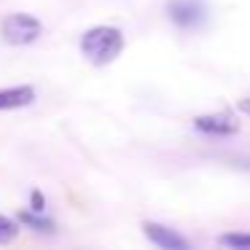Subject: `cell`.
<instances>
[{
	"mask_svg": "<svg viewBox=\"0 0 250 250\" xmlns=\"http://www.w3.org/2000/svg\"><path fill=\"white\" fill-rule=\"evenodd\" d=\"M143 234H146V239L151 245H156V248L162 250H188V239L183 237V234L172 231L169 226H164V223H156V221H143Z\"/></svg>",
	"mask_w": 250,
	"mask_h": 250,
	"instance_id": "277c9868",
	"label": "cell"
},
{
	"mask_svg": "<svg viewBox=\"0 0 250 250\" xmlns=\"http://www.w3.org/2000/svg\"><path fill=\"white\" fill-rule=\"evenodd\" d=\"M17 234H19V221H14V218L0 212V248L3 245H11L17 239Z\"/></svg>",
	"mask_w": 250,
	"mask_h": 250,
	"instance_id": "9c48e42d",
	"label": "cell"
},
{
	"mask_svg": "<svg viewBox=\"0 0 250 250\" xmlns=\"http://www.w3.org/2000/svg\"><path fill=\"white\" fill-rule=\"evenodd\" d=\"M43 35V22L33 14H8L0 22V38L6 41L8 46H30Z\"/></svg>",
	"mask_w": 250,
	"mask_h": 250,
	"instance_id": "7a4b0ae2",
	"label": "cell"
},
{
	"mask_svg": "<svg viewBox=\"0 0 250 250\" xmlns=\"http://www.w3.org/2000/svg\"><path fill=\"white\" fill-rule=\"evenodd\" d=\"M78 49L92 65L105 67L124 51V33L113 24H97V27H89L81 35Z\"/></svg>",
	"mask_w": 250,
	"mask_h": 250,
	"instance_id": "6da1fadb",
	"label": "cell"
},
{
	"mask_svg": "<svg viewBox=\"0 0 250 250\" xmlns=\"http://www.w3.org/2000/svg\"><path fill=\"white\" fill-rule=\"evenodd\" d=\"M167 17L180 30H199L207 19V8L202 0H172L167 3Z\"/></svg>",
	"mask_w": 250,
	"mask_h": 250,
	"instance_id": "3957f363",
	"label": "cell"
},
{
	"mask_svg": "<svg viewBox=\"0 0 250 250\" xmlns=\"http://www.w3.org/2000/svg\"><path fill=\"white\" fill-rule=\"evenodd\" d=\"M218 245L229 250H250V234L245 231H226L218 237Z\"/></svg>",
	"mask_w": 250,
	"mask_h": 250,
	"instance_id": "ba28073f",
	"label": "cell"
},
{
	"mask_svg": "<svg viewBox=\"0 0 250 250\" xmlns=\"http://www.w3.org/2000/svg\"><path fill=\"white\" fill-rule=\"evenodd\" d=\"M237 110L242 116H250V97H242V100H237Z\"/></svg>",
	"mask_w": 250,
	"mask_h": 250,
	"instance_id": "8fae6325",
	"label": "cell"
},
{
	"mask_svg": "<svg viewBox=\"0 0 250 250\" xmlns=\"http://www.w3.org/2000/svg\"><path fill=\"white\" fill-rule=\"evenodd\" d=\"M194 129L207 137H231L239 132V124L229 113H205L194 119Z\"/></svg>",
	"mask_w": 250,
	"mask_h": 250,
	"instance_id": "5b68a950",
	"label": "cell"
},
{
	"mask_svg": "<svg viewBox=\"0 0 250 250\" xmlns=\"http://www.w3.org/2000/svg\"><path fill=\"white\" fill-rule=\"evenodd\" d=\"M30 210L46 212V196H43V191H41V188H33V191H30Z\"/></svg>",
	"mask_w": 250,
	"mask_h": 250,
	"instance_id": "30bf717a",
	"label": "cell"
},
{
	"mask_svg": "<svg viewBox=\"0 0 250 250\" xmlns=\"http://www.w3.org/2000/svg\"><path fill=\"white\" fill-rule=\"evenodd\" d=\"M35 103V89L30 83H19V86H6L0 89V110H19Z\"/></svg>",
	"mask_w": 250,
	"mask_h": 250,
	"instance_id": "8992f818",
	"label": "cell"
},
{
	"mask_svg": "<svg viewBox=\"0 0 250 250\" xmlns=\"http://www.w3.org/2000/svg\"><path fill=\"white\" fill-rule=\"evenodd\" d=\"M17 221L22 223L24 229H30V231L35 234H57V223L51 221L46 212H35V210H22L17 215Z\"/></svg>",
	"mask_w": 250,
	"mask_h": 250,
	"instance_id": "52a82bcc",
	"label": "cell"
}]
</instances>
